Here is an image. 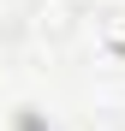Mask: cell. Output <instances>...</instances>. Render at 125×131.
<instances>
[{
    "label": "cell",
    "mask_w": 125,
    "mask_h": 131,
    "mask_svg": "<svg viewBox=\"0 0 125 131\" xmlns=\"http://www.w3.org/2000/svg\"><path fill=\"white\" fill-rule=\"evenodd\" d=\"M89 42H95V60H101V66L125 72V0H107V6L95 12Z\"/></svg>",
    "instance_id": "6da1fadb"
}]
</instances>
